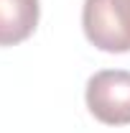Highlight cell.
Listing matches in <instances>:
<instances>
[{"label": "cell", "instance_id": "6da1fadb", "mask_svg": "<svg viewBox=\"0 0 130 133\" xmlns=\"http://www.w3.org/2000/svg\"><path fill=\"white\" fill-rule=\"evenodd\" d=\"M82 28L99 51H130V0H84Z\"/></svg>", "mask_w": 130, "mask_h": 133}, {"label": "cell", "instance_id": "7a4b0ae2", "mask_svg": "<svg viewBox=\"0 0 130 133\" xmlns=\"http://www.w3.org/2000/svg\"><path fill=\"white\" fill-rule=\"evenodd\" d=\"M89 113L105 125H130V72L102 69L84 87Z\"/></svg>", "mask_w": 130, "mask_h": 133}, {"label": "cell", "instance_id": "3957f363", "mask_svg": "<svg viewBox=\"0 0 130 133\" xmlns=\"http://www.w3.org/2000/svg\"><path fill=\"white\" fill-rule=\"evenodd\" d=\"M41 18L38 0H0V46L26 41Z\"/></svg>", "mask_w": 130, "mask_h": 133}]
</instances>
